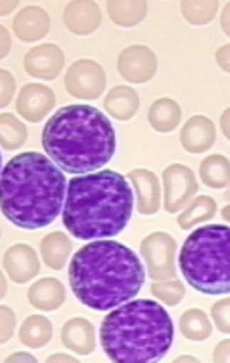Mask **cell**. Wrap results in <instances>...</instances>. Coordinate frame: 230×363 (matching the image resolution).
<instances>
[{
    "label": "cell",
    "instance_id": "1",
    "mask_svg": "<svg viewBox=\"0 0 230 363\" xmlns=\"http://www.w3.org/2000/svg\"><path fill=\"white\" fill-rule=\"evenodd\" d=\"M67 188L65 172L47 154L23 152L0 172L2 214L23 230H40L63 214Z\"/></svg>",
    "mask_w": 230,
    "mask_h": 363
},
{
    "label": "cell",
    "instance_id": "2",
    "mask_svg": "<svg viewBox=\"0 0 230 363\" xmlns=\"http://www.w3.org/2000/svg\"><path fill=\"white\" fill-rule=\"evenodd\" d=\"M146 281L140 257L105 238L81 247L69 262V285L77 301L93 311H111L136 297Z\"/></svg>",
    "mask_w": 230,
    "mask_h": 363
},
{
    "label": "cell",
    "instance_id": "3",
    "mask_svg": "<svg viewBox=\"0 0 230 363\" xmlns=\"http://www.w3.org/2000/svg\"><path fill=\"white\" fill-rule=\"evenodd\" d=\"M133 198L128 176L99 169L69 180L63 208V224L79 240H105L126 230L133 214Z\"/></svg>",
    "mask_w": 230,
    "mask_h": 363
},
{
    "label": "cell",
    "instance_id": "4",
    "mask_svg": "<svg viewBox=\"0 0 230 363\" xmlns=\"http://www.w3.org/2000/svg\"><path fill=\"white\" fill-rule=\"evenodd\" d=\"M43 150L67 174H93L115 156L117 133L102 109L85 104L65 105L43 128Z\"/></svg>",
    "mask_w": 230,
    "mask_h": 363
},
{
    "label": "cell",
    "instance_id": "5",
    "mask_svg": "<svg viewBox=\"0 0 230 363\" xmlns=\"http://www.w3.org/2000/svg\"><path fill=\"white\" fill-rule=\"evenodd\" d=\"M99 337L114 363H155L174 343V323L160 303L131 298L103 319Z\"/></svg>",
    "mask_w": 230,
    "mask_h": 363
},
{
    "label": "cell",
    "instance_id": "6",
    "mask_svg": "<svg viewBox=\"0 0 230 363\" xmlns=\"http://www.w3.org/2000/svg\"><path fill=\"white\" fill-rule=\"evenodd\" d=\"M186 283L202 295H230V226L206 224L192 230L180 250Z\"/></svg>",
    "mask_w": 230,
    "mask_h": 363
},
{
    "label": "cell",
    "instance_id": "7",
    "mask_svg": "<svg viewBox=\"0 0 230 363\" xmlns=\"http://www.w3.org/2000/svg\"><path fill=\"white\" fill-rule=\"evenodd\" d=\"M140 255L146 269L150 272V279L153 281H164L176 277V255L178 245L174 236L168 233H152L148 234L140 245Z\"/></svg>",
    "mask_w": 230,
    "mask_h": 363
},
{
    "label": "cell",
    "instance_id": "8",
    "mask_svg": "<svg viewBox=\"0 0 230 363\" xmlns=\"http://www.w3.org/2000/svg\"><path fill=\"white\" fill-rule=\"evenodd\" d=\"M105 85H107L105 69L93 59H79L67 69L65 89L75 99L93 101V99L102 97Z\"/></svg>",
    "mask_w": 230,
    "mask_h": 363
},
{
    "label": "cell",
    "instance_id": "9",
    "mask_svg": "<svg viewBox=\"0 0 230 363\" xmlns=\"http://www.w3.org/2000/svg\"><path fill=\"white\" fill-rule=\"evenodd\" d=\"M164 208L170 214H178L198 196L196 174L184 164H172L162 174Z\"/></svg>",
    "mask_w": 230,
    "mask_h": 363
},
{
    "label": "cell",
    "instance_id": "10",
    "mask_svg": "<svg viewBox=\"0 0 230 363\" xmlns=\"http://www.w3.org/2000/svg\"><path fill=\"white\" fill-rule=\"evenodd\" d=\"M117 71L128 83L143 85L152 81L158 71V59L155 52L146 45H131L119 52L117 57Z\"/></svg>",
    "mask_w": 230,
    "mask_h": 363
},
{
    "label": "cell",
    "instance_id": "11",
    "mask_svg": "<svg viewBox=\"0 0 230 363\" xmlns=\"http://www.w3.org/2000/svg\"><path fill=\"white\" fill-rule=\"evenodd\" d=\"M55 101H57V97L51 87L38 85V83H26L21 87V93L16 97V111L26 121L38 123L45 117H49L55 107Z\"/></svg>",
    "mask_w": 230,
    "mask_h": 363
},
{
    "label": "cell",
    "instance_id": "12",
    "mask_svg": "<svg viewBox=\"0 0 230 363\" xmlns=\"http://www.w3.org/2000/svg\"><path fill=\"white\" fill-rule=\"evenodd\" d=\"M65 69V55L61 47L53 43H43L33 47L25 55V71L31 77L40 81H53Z\"/></svg>",
    "mask_w": 230,
    "mask_h": 363
},
{
    "label": "cell",
    "instance_id": "13",
    "mask_svg": "<svg viewBox=\"0 0 230 363\" xmlns=\"http://www.w3.org/2000/svg\"><path fill=\"white\" fill-rule=\"evenodd\" d=\"M128 180L131 182L133 192H136L138 212L143 216H153L164 202V190H162L160 178L152 169L138 168L129 172Z\"/></svg>",
    "mask_w": 230,
    "mask_h": 363
},
{
    "label": "cell",
    "instance_id": "14",
    "mask_svg": "<svg viewBox=\"0 0 230 363\" xmlns=\"http://www.w3.org/2000/svg\"><path fill=\"white\" fill-rule=\"evenodd\" d=\"M2 271L6 272V277L18 283L25 285L28 281H33L40 271V260L37 257V250L28 245H13L4 252L2 257Z\"/></svg>",
    "mask_w": 230,
    "mask_h": 363
},
{
    "label": "cell",
    "instance_id": "15",
    "mask_svg": "<svg viewBox=\"0 0 230 363\" xmlns=\"http://www.w3.org/2000/svg\"><path fill=\"white\" fill-rule=\"evenodd\" d=\"M65 26L77 37H89L102 26V9L91 0H73L65 6Z\"/></svg>",
    "mask_w": 230,
    "mask_h": 363
},
{
    "label": "cell",
    "instance_id": "16",
    "mask_svg": "<svg viewBox=\"0 0 230 363\" xmlns=\"http://www.w3.org/2000/svg\"><path fill=\"white\" fill-rule=\"evenodd\" d=\"M217 142L214 121L206 116L190 117L180 133V143L188 154H204Z\"/></svg>",
    "mask_w": 230,
    "mask_h": 363
},
{
    "label": "cell",
    "instance_id": "17",
    "mask_svg": "<svg viewBox=\"0 0 230 363\" xmlns=\"http://www.w3.org/2000/svg\"><path fill=\"white\" fill-rule=\"evenodd\" d=\"M13 28L14 35L23 43H37V40L45 39L49 35L51 18H49L45 9L31 4V6L21 9V13L14 16Z\"/></svg>",
    "mask_w": 230,
    "mask_h": 363
},
{
    "label": "cell",
    "instance_id": "18",
    "mask_svg": "<svg viewBox=\"0 0 230 363\" xmlns=\"http://www.w3.org/2000/svg\"><path fill=\"white\" fill-rule=\"evenodd\" d=\"M61 341L65 347L73 351L75 355H89L97 345V331L85 317H73L63 325Z\"/></svg>",
    "mask_w": 230,
    "mask_h": 363
},
{
    "label": "cell",
    "instance_id": "19",
    "mask_svg": "<svg viewBox=\"0 0 230 363\" xmlns=\"http://www.w3.org/2000/svg\"><path fill=\"white\" fill-rule=\"evenodd\" d=\"M65 297H67L65 285L53 277L38 279L37 283L28 289V303L37 311H57L65 303Z\"/></svg>",
    "mask_w": 230,
    "mask_h": 363
},
{
    "label": "cell",
    "instance_id": "20",
    "mask_svg": "<svg viewBox=\"0 0 230 363\" xmlns=\"http://www.w3.org/2000/svg\"><path fill=\"white\" fill-rule=\"evenodd\" d=\"M103 107L117 121H129L140 111V95L129 85H117L105 95Z\"/></svg>",
    "mask_w": 230,
    "mask_h": 363
},
{
    "label": "cell",
    "instance_id": "21",
    "mask_svg": "<svg viewBox=\"0 0 230 363\" xmlns=\"http://www.w3.org/2000/svg\"><path fill=\"white\" fill-rule=\"evenodd\" d=\"M148 121L158 133H170L176 130L182 121V107L178 105V101H174L170 97H160L150 105Z\"/></svg>",
    "mask_w": 230,
    "mask_h": 363
},
{
    "label": "cell",
    "instance_id": "22",
    "mask_svg": "<svg viewBox=\"0 0 230 363\" xmlns=\"http://www.w3.org/2000/svg\"><path fill=\"white\" fill-rule=\"evenodd\" d=\"M73 245L65 233H51L40 240V259L53 271H63Z\"/></svg>",
    "mask_w": 230,
    "mask_h": 363
},
{
    "label": "cell",
    "instance_id": "23",
    "mask_svg": "<svg viewBox=\"0 0 230 363\" xmlns=\"http://www.w3.org/2000/svg\"><path fill=\"white\" fill-rule=\"evenodd\" d=\"M217 202L210 196H198L178 214V226L182 230H194L198 224L210 222L217 214Z\"/></svg>",
    "mask_w": 230,
    "mask_h": 363
},
{
    "label": "cell",
    "instance_id": "24",
    "mask_svg": "<svg viewBox=\"0 0 230 363\" xmlns=\"http://www.w3.org/2000/svg\"><path fill=\"white\" fill-rule=\"evenodd\" d=\"M21 343L31 350H40L53 339V325L45 315H31L26 317L21 331H18Z\"/></svg>",
    "mask_w": 230,
    "mask_h": 363
},
{
    "label": "cell",
    "instance_id": "25",
    "mask_svg": "<svg viewBox=\"0 0 230 363\" xmlns=\"http://www.w3.org/2000/svg\"><path fill=\"white\" fill-rule=\"evenodd\" d=\"M107 13L109 18L117 26H138L148 14V2L146 0H111L107 2Z\"/></svg>",
    "mask_w": 230,
    "mask_h": 363
},
{
    "label": "cell",
    "instance_id": "26",
    "mask_svg": "<svg viewBox=\"0 0 230 363\" xmlns=\"http://www.w3.org/2000/svg\"><path fill=\"white\" fill-rule=\"evenodd\" d=\"M200 180L204 182V186L212 190L226 188L230 184V162L229 157L214 154L202 160L200 164Z\"/></svg>",
    "mask_w": 230,
    "mask_h": 363
},
{
    "label": "cell",
    "instance_id": "27",
    "mask_svg": "<svg viewBox=\"0 0 230 363\" xmlns=\"http://www.w3.org/2000/svg\"><path fill=\"white\" fill-rule=\"evenodd\" d=\"M180 331L188 341L200 343V341H206L212 335V323H210V319L204 311L188 309L180 317Z\"/></svg>",
    "mask_w": 230,
    "mask_h": 363
},
{
    "label": "cell",
    "instance_id": "28",
    "mask_svg": "<svg viewBox=\"0 0 230 363\" xmlns=\"http://www.w3.org/2000/svg\"><path fill=\"white\" fill-rule=\"evenodd\" d=\"M28 140L26 125L13 113L0 116V145L2 150H21Z\"/></svg>",
    "mask_w": 230,
    "mask_h": 363
},
{
    "label": "cell",
    "instance_id": "29",
    "mask_svg": "<svg viewBox=\"0 0 230 363\" xmlns=\"http://www.w3.org/2000/svg\"><path fill=\"white\" fill-rule=\"evenodd\" d=\"M220 2L217 0H184L180 4L182 16L194 26L208 25L218 13Z\"/></svg>",
    "mask_w": 230,
    "mask_h": 363
},
{
    "label": "cell",
    "instance_id": "30",
    "mask_svg": "<svg viewBox=\"0 0 230 363\" xmlns=\"http://www.w3.org/2000/svg\"><path fill=\"white\" fill-rule=\"evenodd\" d=\"M152 295L158 301L166 303L168 307H176L186 297V289L180 279H164V281H153Z\"/></svg>",
    "mask_w": 230,
    "mask_h": 363
},
{
    "label": "cell",
    "instance_id": "31",
    "mask_svg": "<svg viewBox=\"0 0 230 363\" xmlns=\"http://www.w3.org/2000/svg\"><path fill=\"white\" fill-rule=\"evenodd\" d=\"M210 317L217 325L218 331L230 335V297H224L217 301L210 309Z\"/></svg>",
    "mask_w": 230,
    "mask_h": 363
},
{
    "label": "cell",
    "instance_id": "32",
    "mask_svg": "<svg viewBox=\"0 0 230 363\" xmlns=\"http://www.w3.org/2000/svg\"><path fill=\"white\" fill-rule=\"evenodd\" d=\"M14 327H16V317L11 307L2 305L0 307V341L6 343L9 339L13 337Z\"/></svg>",
    "mask_w": 230,
    "mask_h": 363
},
{
    "label": "cell",
    "instance_id": "33",
    "mask_svg": "<svg viewBox=\"0 0 230 363\" xmlns=\"http://www.w3.org/2000/svg\"><path fill=\"white\" fill-rule=\"evenodd\" d=\"M0 83H2L0 105H2V109H4L6 105H11V101H13L14 91H16V81H14L13 73H11V71L2 69V73H0Z\"/></svg>",
    "mask_w": 230,
    "mask_h": 363
},
{
    "label": "cell",
    "instance_id": "34",
    "mask_svg": "<svg viewBox=\"0 0 230 363\" xmlns=\"http://www.w3.org/2000/svg\"><path fill=\"white\" fill-rule=\"evenodd\" d=\"M212 362L217 363H224L230 362V339H224V341H220L217 345V350L212 353Z\"/></svg>",
    "mask_w": 230,
    "mask_h": 363
},
{
    "label": "cell",
    "instance_id": "35",
    "mask_svg": "<svg viewBox=\"0 0 230 363\" xmlns=\"http://www.w3.org/2000/svg\"><path fill=\"white\" fill-rule=\"evenodd\" d=\"M217 63H218V67L224 71V73H229L230 75V45H222V47L218 49Z\"/></svg>",
    "mask_w": 230,
    "mask_h": 363
},
{
    "label": "cell",
    "instance_id": "36",
    "mask_svg": "<svg viewBox=\"0 0 230 363\" xmlns=\"http://www.w3.org/2000/svg\"><path fill=\"white\" fill-rule=\"evenodd\" d=\"M9 55H11V33L2 25V28H0V57L4 59Z\"/></svg>",
    "mask_w": 230,
    "mask_h": 363
},
{
    "label": "cell",
    "instance_id": "37",
    "mask_svg": "<svg viewBox=\"0 0 230 363\" xmlns=\"http://www.w3.org/2000/svg\"><path fill=\"white\" fill-rule=\"evenodd\" d=\"M220 26H222L224 35L230 37V2L222 9V13H220Z\"/></svg>",
    "mask_w": 230,
    "mask_h": 363
},
{
    "label": "cell",
    "instance_id": "38",
    "mask_svg": "<svg viewBox=\"0 0 230 363\" xmlns=\"http://www.w3.org/2000/svg\"><path fill=\"white\" fill-rule=\"evenodd\" d=\"M14 362H23V363H35L37 359L31 355V353H13V355H9L4 363H14Z\"/></svg>",
    "mask_w": 230,
    "mask_h": 363
},
{
    "label": "cell",
    "instance_id": "39",
    "mask_svg": "<svg viewBox=\"0 0 230 363\" xmlns=\"http://www.w3.org/2000/svg\"><path fill=\"white\" fill-rule=\"evenodd\" d=\"M77 363L79 359H75L73 355H69V353H53L51 357H47V363Z\"/></svg>",
    "mask_w": 230,
    "mask_h": 363
},
{
    "label": "cell",
    "instance_id": "40",
    "mask_svg": "<svg viewBox=\"0 0 230 363\" xmlns=\"http://www.w3.org/2000/svg\"><path fill=\"white\" fill-rule=\"evenodd\" d=\"M220 131L224 133V138L230 142V107L220 117Z\"/></svg>",
    "mask_w": 230,
    "mask_h": 363
},
{
    "label": "cell",
    "instance_id": "41",
    "mask_svg": "<svg viewBox=\"0 0 230 363\" xmlns=\"http://www.w3.org/2000/svg\"><path fill=\"white\" fill-rule=\"evenodd\" d=\"M18 6V2H14V0H9V2H2V6H0V13L2 16H6V14H11Z\"/></svg>",
    "mask_w": 230,
    "mask_h": 363
},
{
    "label": "cell",
    "instance_id": "42",
    "mask_svg": "<svg viewBox=\"0 0 230 363\" xmlns=\"http://www.w3.org/2000/svg\"><path fill=\"white\" fill-rule=\"evenodd\" d=\"M188 362H198V359H196V357H192V355H180V357H176V359H174V363H188Z\"/></svg>",
    "mask_w": 230,
    "mask_h": 363
},
{
    "label": "cell",
    "instance_id": "43",
    "mask_svg": "<svg viewBox=\"0 0 230 363\" xmlns=\"http://www.w3.org/2000/svg\"><path fill=\"white\" fill-rule=\"evenodd\" d=\"M222 218L230 224V204H226V206L222 208Z\"/></svg>",
    "mask_w": 230,
    "mask_h": 363
},
{
    "label": "cell",
    "instance_id": "44",
    "mask_svg": "<svg viewBox=\"0 0 230 363\" xmlns=\"http://www.w3.org/2000/svg\"><path fill=\"white\" fill-rule=\"evenodd\" d=\"M0 291H2V297H4L6 291H9V283H6V279H4V271H2V286H0Z\"/></svg>",
    "mask_w": 230,
    "mask_h": 363
},
{
    "label": "cell",
    "instance_id": "45",
    "mask_svg": "<svg viewBox=\"0 0 230 363\" xmlns=\"http://www.w3.org/2000/svg\"><path fill=\"white\" fill-rule=\"evenodd\" d=\"M224 198H226V202H229V204H230V184H229V186H226V192H224Z\"/></svg>",
    "mask_w": 230,
    "mask_h": 363
}]
</instances>
